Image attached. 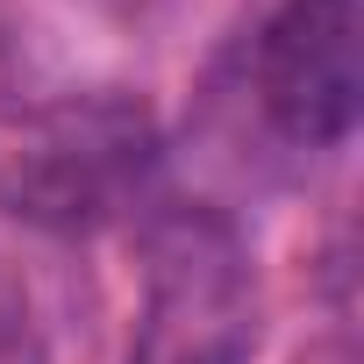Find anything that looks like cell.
Listing matches in <instances>:
<instances>
[{"label":"cell","instance_id":"cell-2","mask_svg":"<svg viewBox=\"0 0 364 364\" xmlns=\"http://www.w3.org/2000/svg\"><path fill=\"white\" fill-rule=\"evenodd\" d=\"M257 350V279L243 236L208 208H171L150 229L143 321L129 364H243Z\"/></svg>","mask_w":364,"mask_h":364},{"label":"cell","instance_id":"cell-1","mask_svg":"<svg viewBox=\"0 0 364 364\" xmlns=\"http://www.w3.org/2000/svg\"><path fill=\"white\" fill-rule=\"evenodd\" d=\"M157 171V122L136 93H65L29 107L0 143V208L50 236L122 222Z\"/></svg>","mask_w":364,"mask_h":364},{"label":"cell","instance_id":"cell-4","mask_svg":"<svg viewBox=\"0 0 364 364\" xmlns=\"http://www.w3.org/2000/svg\"><path fill=\"white\" fill-rule=\"evenodd\" d=\"M0 364H36V336H29V307L0 286Z\"/></svg>","mask_w":364,"mask_h":364},{"label":"cell","instance_id":"cell-3","mask_svg":"<svg viewBox=\"0 0 364 364\" xmlns=\"http://www.w3.org/2000/svg\"><path fill=\"white\" fill-rule=\"evenodd\" d=\"M250 72L286 143H343L364 107V0H279Z\"/></svg>","mask_w":364,"mask_h":364}]
</instances>
